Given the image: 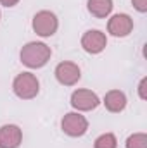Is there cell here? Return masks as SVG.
<instances>
[{
    "label": "cell",
    "instance_id": "obj_1",
    "mask_svg": "<svg viewBox=\"0 0 147 148\" xmlns=\"http://www.w3.org/2000/svg\"><path fill=\"white\" fill-rule=\"evenodd\" d=\"M52 57V48L43 41H28L19 52L21 64L28 69H42Z\"/></svg>",
    "mask_w": 147,
    "mask_h": 148
},
{
    "label": "cell",
    "instance_id": "obj_2",
    "mask_svg": "<svg viewBox=\"0 0 147 148\" xmlns=\"http://www.w3.org/2000/svg\"><path fill=\"white\" fill-rule=\"evenodd\" d=\"M12 91L21 100H33L40 93V81L33 73H21L12 81Z\"/></svg>",
    "mask_w": 147,
    "mask_h": 148
},
{
    "label": "cell",
    "instance_id": "obj_3",
    "mask_svg": "<svg viewBox=\"0 0 147 148\" xmlns=\"http://www.w3.org/2000/svg\"><path fill=\"white\" fill-rule=\"evenodd\" d=\"M31 28L42 38H50L54 36L59 29V19L52 10H38L33 16Z\"/></svg>",
    "mask_w": 147,
    "mask_h": 148
},
{
    "label": "cell",
    "instance_id": "obj_4",
    "mask_svg": "<svg viewBox=\"0 0 147 148\" xmlns=\"http://www.w3.org/2000/svg\"><path fill=\"white\" fill-rule=\"evenodd\" d=\"M71 107L76 112H90L95 110L99 105H101V98L95 91L92 90H87V88H80V90H74L71 93Z\"/></svg>",
    "mask_w": 147,
    "mask_h": 148
},
{
    "label": "cell",
    "instance_id": "obj_5",
    "mask_svg": "<svg viewBox=\"0 0 147 148\" xmlns=\"http://www.w3.org/2000/svg\"><path fill=\"white\" fill-rule=\"evenodd\" d=\"M61 129L71 138H81L88 131V121L80 112H68L61 121Z\"/></svg>",
    "mask_w": 147,
    "mask_h": 148
},
{
    "label": "cell",
    "instance_id": "obj_6",
    "mask_svg": "<svg viewBox=\"0 0 147 148\" xmlns=\"http://www.w3.org/2000/svg\"><path fill=\"white\" fill-rule=\"evenodd\" d=\"M54 76H55L59 84H62V86H74L81 79V69H80L78 64H74L71 60H64V62H59L55 66Z\"/></svg>",
    "mask_w": 147,
    "mask_h": 148
},
{
    "label": "cell",
    "instance_id": "obj_7",
    "mask_svg": "<svg viewBox=\"0 0 147 148\" xmlns=\"http://www.w3.org/2000/svg\"><path fill=\"white\" fill-rule=\"evenodd\" d=\"M107 47V36L101 29H88L81 36V48L90 55H99Z\"/></svg>",
    "mask_w": 147,
    "mask_h": 148
},
{
    "label": "cell",
    "instance_id": "obj_8",
    "mask_svg": "<svg viewBox=\"0 0 147 148\" xmlns=\"http://www.w3.org/2000/svg\"><path fill=\"white\" fill-rule=\"evenodd\" d=\"M133 31V19L132 16L119 12L111 16L107 21V33L114 38H125Z\"/></svg>",
    "mask_w": 147,
    "mask_h": 148
},
{
    "label": "cell",
    "instance_id": "obj_9",
    "mask_svg": "<svg viewBox=\"0 0 147 148\" xmlns=\"http://www.w3.org/2000/svg\"><path fill=\"white\" fill-rule=\"evenodd\" d=\"M23 143V129L16 124H3L0 127V148H19Z\"/></svg>",
    "mask_w": 147,
    "mask_h": 148
},
{
    "label": "cell",
    "instance_id": "obj_10",
    "mask_svg": "<svg viewBox=\"0 0 147 148\" xmlns=\"http://www.w3.org/2000/svg\"><path fill=\"white\" fill-rule=\"evenodd\" d=\"M126 95L121 91V90H109L106 95H104V107L106 110H109L111 114H119L126 109Z\"/></svg>",
    "mask_w": 147,
    "mask_h": 148
},
{
    "label": "cell",
    "instance_id": "obj_11",
    "mask_svg": "<svg viewBox=\"0 0 147 148\" xmlns=\"http://www.w3.org/2000/svg\"><path fill=\"white\" fill-rule=\"evenodd\" d=\"M112 0H87V10L97 19H106L112 12Z\"/></svg>",
    "mask_w": 147,
    "mask_h": 148
},
{
    "label": "cell",
    "instance_id": "obj_12",
    "mask_svg": "<svg viewBox=\"0 0 147 148\" xmlns=\"http://www.w3.org/2000/svg\"><path fill=\"white\" fill-rule=\"evenodd\" d=\"M126 148H147V134L146 133H133L125 141Z\"/></svg>",
    "mask_w": 147,
    "mask_h": 148
},
{
    "label": "cell",
    "instance_id": "obj_13",
    "mask_svg": "<svg viewBox=\"0 0 147 148\" xmlns=\"http://www.w3.org/2000/svg\"><path fill=\"white\" fill-rule=\"evenodd\" d=\"M94 148H118V140L112 133H104L94 141Z\"/></svg>",
    "mask_w": 147,
    "mask_h": 148
},
{
    "label": "cell",
    "instance_id": "obj_14",
    "mask_svg": "<svg viewBox=\"0 0 147 148\" xmlns=\"http://www.w3.org/2000/svg\"><path fill=\"white\" fill-rule=\"evenodd\" d=\"M133 3V9L140 14H146L147 12V0H132Z\"/></svg>",
    "mask_w": 147,
    "mask_h": 148
},
{
    "label": "cell",
    "instance_id": "obj_15",
    "mask_svg": "<svg viewBox=\"0 0 147 148\" xmlns=\"http://www.w3.org/2000/svg\"><path fill=\"white\" fill-rule=\"evenodd\" d=\"M146 86H147V77H142L140 83H139V97H140V100H147Z\"/></svg>",
    "mask_w": 147,
    "mask_h": 148
},
{
    "label": "cell",
    "instance_id": "obj_16",
    "mask_svg": "<svg viewBox=\"0 0 147 148\" xmlns=\"http://www.w3.org/2000/svg\"><path fill=\"white\" fill-rule=\"evenodd\" d=\"M19 2L21 0H0V5H3V7H16Z\"/></svg>",
    "mask_w": 147,
    "mask_h": 148
},
{
    "label": "cell",
    "instance_id": "obj_17",
    "mask_svg": "<svg viewBox=\"0 0 147 148\" xmlns=\"http://www.w3.org/2000/svg\"><path fill=\"white\" fill-rule=\"evenodd\" d=\"M0 17H2V12H0Z\"/></svg>",
    "mask_w": 147,
    "mask_h": 148
}]
</instances>
